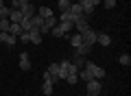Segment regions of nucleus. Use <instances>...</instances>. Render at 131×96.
Listing matches in <instances>:
<instances>
[{
  "mask_svg": "<svg viewBox=\"0 0 131 96\" xmlns=\"http://www.w3.org/2000/svg\"><path fill=\"white\" fill-rule=\"evenodd\" d=\"M85 68H90V70H92V77L96 79V81H103V79H105V70L101 68V66L92 63V61H85Z\"/></svg>",
  "mask_w": 131,
  "mask_h": 96,
  "instance_id": "1",
  "label": "nucleus"
},
{
  "mask_svg": "<svg viewBox=\"0 0 131 96\" xmlns=\"http://www.w3.org/2000/svg\"><path fill=\"white\" fill-rule=\"evenodd\" d=\"M85 28H90V18H88V15H79V18L74 20V31L77 33H83Z\"/></svg>",
  "mask_w": 131,
  "mask_h": 96,
  "instance_id": "2",
  "label": "nucleus"
},
{
  "mask_svg": "<svg viewBox=\"0 0 131 96\" xmlns=\"http://www.w3.org/2000/svg\"><path fill=\"white\" fill-rule=\"evenodd\" d=\"M81 39H83V44L94 46V44H96V31H92V28H85V31L81 33Z\"/></svg>",
  "mask_w": 131,
  "mask_h": 96,
  "instance_id": "3",
  "label": "nucleus"
},
{
  "mask_svg": "<svg viewBox=\"0 0 131 96\" xmlns=\"http://www.w3.org/2000/svg\"><path fill=\"white\" fill-rule=\"evenodd\" d=\"M20 11H22V18H24V20H31L33 15L37 13V7L33 5V2H26V5H24V7H22Z\"/></svg>",
  "mask_w": 131,
  "mask_h": 96,
  "instance_id": "4",
  "label": "nucleus"
},
{
  "mask_svg": "<svg viewBox=\"0 0 131 96\" xmlns=\"http://www.w3.org/2000/svg\"><path fill=\"white\" fill-rule=\"evenodd\" d=\"M88 96H101V81H88Z\"/></svg>",
  "mask_w": 131,
  "mask_h": 96,
  "instance_id": "5",
  "label": "nucleus"
},
{
  "mask_svg": "<svg viewBox=\"0 0 131 96\" xmlns=\"http://www.w3.org/2000/svg\"><path fill=\"white\" fill-rule=\"evenodd\" d=\"M70 68H72V63H70L68 59H63V61L59 63V72H57V77H59V79H63V81H66V77L70 74Z\"/></svg>",
  "mask_w": 131,
  "mask_h": 96,
  "instance_id": "6",
  "label": "nucleus"
},
{
  "mask_svg": "<svg viewBox=\"0 0 131 96\" xmlns=\"http://www.w3.org/2000/svg\"><path fill=\"white\" fill-rule=\"evenodd\" d=\"M55 24H57V18H55V15L46 18V20H44V24L39 26V33H42V35H44V33H50V28L55 26Z\"/></svg>",
  "mask_w": 131,
  "mask_h": 96,
  "instance_id": "7",
  "label": "nucleus"
},
{
  "mask_svg": "<svg viewBox=\"0 0 131 96\" xmlns=\"http://www.w3.org/2000/svg\"><path fill=\"white\" fill-rule=\"evenodd\" d=\"M0 41H2V44H7V46H15L18 37L11 35V33H2V31H0Z\"/></svg>",
  "mask_w": 131,
  "mask_h": 96,
  "instance_id": "8",
  "label": "nucleus"
},
{
  "mask_svg": "<svg viewBox=\"0 0 131 96\" xmlns=\"http://www.w3.org/2000/svg\"><path fill=\"white\" fill-rule=\"evenodd\" d=\"M9 9H11V7H9ZM9 22L11 24H20V22H22V11H20V9H11L9 11Z\"/></svg>",
  "mask_w": 131,
  "mask_h": 96,
  "instance_id": "9",
  "label": "nucleus"
},
{
  "mask_svg": "<svg viewBox=\"0 0 131 96\" xmlns=\"http://www.w3.org/2000/svg\"><path fill=\"white\" fill-rule=\"evenodd\" d=\"M28 41H31V44H35V46H39V44H42V33L35 31V28H33V31H28Z\"/></svg>",
  "mask_w": 131,
  "mask_h": 96,
  "instance_id": "10",
  "label": "nucleus"
},
{
  "mask_svg": "<svg viewBox=\"0 0 131 96\" xmlns=\"http://www.w3.org/2000/svg\"><path fill=\"white\" fill-rule=\"evenodd\" d=\"M20 68H22L24 72H28V70H31V59H28V52H22V55H20Z\"/></svg>",
  "mask_w": 131,
  "mask_h": 96,
  "instance_id": "11",
  "label": "nucleus"
},
{
  "mask_svg": "<svg viewBox=\"0 0 131 96\" xmlns=\"http://www.w3.org/2000/svg\"><path fill=\"white\" fill-rule=\"evenodd\" d=\"M96 44H101V46H109V44H112V37H109L107 33H96Z\"/></svg>",
  "mask_w": 131,
  "mask_h": 96,
  "instance_id": "12",
  "label": "nucleus"
},
{
  "mask_svg": "<svg viewBox=\"0 0 131 96\" xmlns=\"http://www.w3.org/2000/svg\"><path fill=\"white\" fill-rule=\"evenodd\" d=\"M90 52H92V46H88V44H81L79 48H74V55H79V57H88Z\"/></svg>",
  "mask_w": 131,
  "mask_h": 96,
  "instance_id": "13",
  "label": "nucleus"
},
{
  "mask_svg": "<svg viewBox=\"0 0 131 96\" xmlns=\"http://www.w3.org/2000/svg\"><path fill=\"white\" fill-rule=\"evenodd\" d=\"M70 13H72V20H77L79 15H83V7H81L79 2H72L70 5Z\"/></svg>",
  "mask_w": 131,
  "mask_h": 96,
  "instance_id": "14",
  "label": "nucleus"
},
{
  "mask_svg": "<svg viewBox=\"0 0 131 96\" xmlns=\"http://www.w3.org/2000/svg\"><path fill=\"white\" fill-rule=\"evenodd\" d=\"M77 74H79V79H83L85 83H88V81H92V79H94V77H92V70H90V68H85V66H83V68H81V70H79Z\"/></svg>",
  "mask_w": 131,
  "mask_h": 96,
  "instance_id": "15",
  "label": "nucleus"
},
{
  "mask_svg": "<svg viewBox=\"0 0 131 96\" xmlns=\"http://www.w3.org/2000/svg\"><path fill=\"white\" fill-rule=\"evenodd\" d=\"M70 44H72V48H79V46L83 44V39H81V33H72V35H70Z\"/></svg>",
  "mask_w": 131,
  "mask_h": 96,
  "instance_id": "16",
  "label": "nucleus"
},
{
  "mask_svg": "<svg viewBox=\"0 0 131 96\" xmlns=\"http://www.w3.org/2000/svg\"><path fill=\"white\" fill-rule=\"evenodd\" d=\"M70 0H57V9H59V13H63V11H70Z\"/></svg>",
  "mask_w": 131,
  "mask_h": 96,
  "instance_id": "17",
  "label": "nucleus"
},
{
  "mask_svg": "<svg viewBox=\"0 0 131 96\" xmlns=\"http://www.w3.org/2000/svg\"><path fill=\"white\" fill-rule=\"evenodd\" d=\"M85 61H88V57H79V55H74V61H72V66H74L77 70H81L85 66Z\"/></svg>",
  "mask_w": 131,
  "mask_h": 96,
  "instance_id": "18",
  "label": "nucleus"
},
{
  "mask_svg": "<svg viewBox=\"0 0 131 96\" xmlns=\"http://www.w3.org/2000/svg\"><path fill=\"white\" fill-rule=\"evenodd\" d=\"M59 28L66 33V35H68L70 31H74V22H59Z\"/></svg>",
  "mask_w": 131,
  "mask_h": 96,
  "instance_id": "19",
  "label": "nucleus"
},
{
  "mask_svg": "<svg viewBox=\"0 0 131 96\" xmlns=\"http://www.w3.org/2000/svg\"><path fill=\"white\" fill-rule=\"evenodd\" d=\"M37 13L42 15L44 20H46V18H50V15H55V13H52V9H50V7H39V9H37Z\"/></svg>",
  "mask_w": 131,
  "mask_h": 96,
  "instance_id": "20",
  "label": "nucleus"
},
{
  "mask_svg": "<svg viewBox=\"0 0 131 96\" xmlns=\"http://www.w3.org/2000/svg\"><path fill=\"white\" fill-rule=\"evenodd\" d=\"M9 28H11L9 18H0V31H2V33H9Z\"/></svg>",
  "mask_w": 131,
  "mask_h": 96,
  "instance_id": "21",
  "label": "nucleus"
},
{
  "mask_svg": "<svg viewBox=\"0 0 131 96\" xmlns=\"http://www.w3.org/2000/svg\"><path fill=\"white\" fill-rule=\"evenodd\" d=\"M50 35H52V37H66V33H63V31L59 28V22H57L55 26L50 28Z\"/></svg>",
  "mask_w": 131,
  "mask_h": 96,
  "instance_id": "22",
  "label": "nucleus"
},
{
  "mask_svg": "<svg viewBox=\"0 0 131 96\" xmlns=\"http://www.w3.org/2000/svg\"><path fill=\"white\" fill-rule=\"evenodd\" d=\"M26 2H31V0H11V9H22Z\"/></svg>",
  "mask_w": 131,
  "mask_h": 96,
  "instance_id": "23",
  "label": "nucleus"
},
{
  "mask_svg": "<svg viewBox=\"0 0 131 96\" xmlns=\"http://www.w3.org/2000/svg\"><path fill=\"white\" fill-rule=\"evenodd\" d=\"M42 94H44V96H50V94H52V83H46V81H44V85H42Z\"/></svg>",
  "mask_w": 131,
  "mask_h": 96,
  "instance_id": "24",
  "label": "nucleus"
},
{
  "mask_svg": "<svg viewBox=\"0 0 131 96\" xmlns=\"http://www.w3.org/2000/svg\"><path fill=\"white\" fill-rule=\"evenodd\" d=\"M46 72H48V74H52V77H57V72H59V63H50ZM57 79H59V77H57Z\"/></svg>",
  "mask_w": 131,
  "mask_h": 96,
  "instance_id": "25",
  "label": "nucleus"
},
{
  "mask_svg": "<svg viewBox=\"0 0 131 96\" xmlns=\"http://www.w3.org/2000/svg\"><path fill=\"white\" fill-rule=\"evenodd\" d=\"M9 33H11V35H15V37H18L20 33H22V28H20V24H11V28H9Z\"/></svg>",
  "mask_w": 131,
  "mask_h": 96,
  "instance_id": "26",
  "label": "nucleus"
},
{
  "mask_svg": "<svg viewBox=\"0 0 131 96\" xmlns=\"http://www.w3.org/2000/svg\"><path fill=\"white\" fill-rule=\"evenodd\" d=\"M44 81H46V83H52V85H55V83L59 81V79H57V77H52V74H48V72H44Z\"/></svg>",
  "mask_w": 131,
  "mask_h": 96,
  "instance_id": "27",
  "label": "nucleus"
},
{
  "mask_svg": "<svg viewBox=\"0 0 131 96\" xmlns=\"http://www.w3.org/2000/svg\"><path fill=\"white\" fill-rule=\"evenodd\" d=\"M92 13H94V7L92 5H83V15H88V18H90Z\"/></svg>",
  "mask_w": 131,
  "mask_h": 96,
  "instance_id": "28",
  "label": "nucleus"
},
{
  "mask_svg": "<svg viewBox=\"0 0 131 96\" xmlns=\"http://www.w3.org/2000/svg\"><path fill=\"white\" fill-rule=\"evenodd\" d=\"M118 61H120L122 66H131V57L129 55H120V59H118Z\"/></svg>",
  "mask_w": 131,
  "mask_h": 96,
  "instance_id": "29",
  "label": "nucleus"
},
{
  "mask_svg": "<svg viewBox=\"0 0 131 96\" xmlns=\"http://www.w3.org/2000/svg\"><path fill=\"white\" fill-rule=\"evenodd\" d=\"M103 5H105V9H114L116 7V0H103Z\"/></svg>",
  "mask_w": 131,
  "mask_h": 96,
  "instance_id": "30",
  "label": "nucleus"
},
{
  "mask_svg": "<svg viewBox=\"0 0 131 96\" xmlns=\"http://www.w3.org/2000/svg\"><path fill=\"white\" fill-rule=\"evenodd\" d=\"M20 41H22V44H28V33H20Z\"/></svg>",
  "mask_w": 131,
  "mask_h": 96,
  "instance_id": "31",
  "label": "nucleus"
},
{
  "mask_svg": "<svg viewBox=\"0 0 131 96\" xmlns=\"http://www.w3.org/2000/svg\"><path fill=\"white\" fill-rule=\"evenodd\" d=\"M101 2H103V0H90V5H92V7H96V5H101Z\"/></svg>",
  "mask_w": 131,
  "mask_h": 96,
  "instance_id": "32",
  "label": "nucleus"
},
{
  "mask_svg": "<svg viewBox=\"0 0 131 96\" xmlns=\"http://www.w3.org/2000/svg\"><path fill=\"white\" fill-rule=\"evenodd\" d=\"M5 7H7V5H5V0H0V9H5Z\"/></svg>",
  "mask_w": 131,
  "mask_h": 96,
  "instance_id": "33",
  "label": "nucleus"
},
{
  "mask_svg": "<svg viewBox=\"0 0 131 96\" xmlns=\"http://www.w3.org/2000/svg\"><path fill=\"white\" fill-rule=\"evenodd\" d=\"M70 2H74V0H70Z\"/></svg>",
  "mask_w": 131,
  "mask_h": 96,
  "instance_id": "34",
  "label": "nucleus"
}]
</instances>
